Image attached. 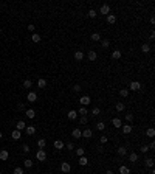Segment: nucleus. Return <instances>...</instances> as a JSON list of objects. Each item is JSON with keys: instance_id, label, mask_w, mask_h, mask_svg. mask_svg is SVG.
<instances>
[{"instance_id": "obj_12", "label": "nucleus", "mask_w": 155, "mask_h": 174, "mask_svg": "<svg viewBox=\"0 0 155 174\" xmlns=\"http://www.w3.org/2000/svg\"><path fill=\"white\" fill-rule=\"evenodd\" d=\"M25 127H26V123L23 121V120H20V121H17V124H16V129L17 131H25Z\"/></svg>"}, {"instance_id": "obj_58", "label": "nucleus", "mask_w": 155, "mask_h": 174, "mask_svg": "<svg viewBox=\"0 0 155 174\" xmlns=\"http://www.w3.org/2000/svg\"><path fill=\"white\" fill-rule=\"evenodd\" d=\"M0 174H2V172H0Z\"/></svg>"}, {"instance_id": "obj_19", "label": "nucleus", "mask_w": 155, "mask_h": 174, "mask_svg": "<svg viewBox=\"0 0 155 174\" xmlns=\"http://www.w3.org/2000/svg\"><path fill=\"white\" fill-rule=\"evenodd\" d=\"M120 174H130V169H129V166H126V165H121L120 166Z\"/></svg>"}, {"instance_id": "obj_51", "label": "nucleus", "mask_w": 155, "mask_h": 174, "mask_svg": "<svg viewBox=\"0 0 155 174\" xmlns=\"http://www.w3.org/2000/svg\"><path fill=\"white\" fill-rule=\"evenodd\" d=\"M20 109V111H25V103H19V106H17Z\"/></svg>"}, {"instance_id": "obj_55", "label": "nucleus", "mask_w": 155, "mask_h": 174, "mask_svg": "<svg viewBox=\"0 0 155 174\" xmlns=\"http://www.w3.org/2000/svg\"><path fill=\"white\" fill-rule=\"evenodd\" d=\"M106 174H115V172H113V171H112V169H109V171H107V172H106Z\"/></svg>"}, {"instance_id": "obj_47", "label": "nucleus", "mask_w": 155, "mask_h": 174, "mask_svg": "<svg viewBox=\"0 0 155 174\" xmlns=\"http://www.w3.org/2000/svg\"><path fill=\"white\" fill-rule=\"evenodd\" d=\"M22 151H23L25 154H28V152H30V146H28V145H23V146H22Z\"/></svg>"}, {"instance_id": "obj_25", "label": "nucleus", "mask_w": 155, "mask_h": 174, "mask_svg": "<svg viewBox=\"0 0 155 174\" xmlns=\"http://www.w3.org/2000/svg\"><path fill=\"white\" fill-rule=\"evenodd\" d=\"M40 39H42V38H40V36H39L37 33H33V34H31V41H33L34 44H37V42H40Z\"/></svg>"}, {"instance_id": "obj_56", "label": "nucleus", "mask_w": 155, "mask_h": 174, "mask_svg": "<svg viewBox=\"0 0 155 174\" xmlns=\"http://www.w3.org/2000/svg\"><path fill=\"white\" fill-rule=\"evenodd\" d=\"M2 137H3V134H2V131H0V138H2Z\"/></svg>"}, {"instance_id": "obj_3", "label": "nucleus", "mask_w": 155, "mask_h": 174, "mask_svg": "<svg viewBox=\"0 0 155 174\" xmlns=\"http://www.w3.org/2000/svg\"><path fill=\"white\" fill-rule=\"evenodd\" d=\"M79 103H81V106L85 107V106H88L90 103H92V98H90L88 95H82V96L79 98Z\"/></svg>"}, {"instance_id": "obj_49", "label": "nucleus", "mask_w": 155, "mask_h": 174, "mask_svg": "<svg viewBox=\"0 0 155 174\" xmlns=\"http://www.w3.org/2000/svg\"><path fill=\"white\" fill-rule=\"evenodd\" d=\"M65 146H67V149H70V151H73V149H75V145H73L71 142H70V143H67Z\"/></svg>"}, {"instance_id": "obj_52", "label": "nucleus", "mask_w": 155, "mask_h": 174, "mask_svg": "<svg viewBox=\"0 0 155 174\" xmlns=\"http://www.w3.org/2000/svg\"><path fill=\"white\" fill-rule=\"evenodd\" d=\"M155 148V142H150V145H149V149H153Z\"/></svg>"}, {"instance_id": "obj_13", "label": "nucleus", "mask_w": 155, "mask_h": 174, "mask_svg": "<svg viewBox=\"0 0 155 174\" xmlns=\"http://www.w3.org/2000/svg\"><path fill=\"white\" fill-rule=\"evenodd\" d=\"M53 146H54V149H64L65 148V143H64L62 140H56Z\"/></svg>"}, {"instance_id": "obj_8", "label": "nucleus", "mask_w": 155, "mask_h": 174, "mask_svg": "<svg viewBox=\"0 0 155 174\" xmlns=\"http://www.w3.org/2000/svg\"><path fill=\"white\" fill-rule=\"evenodd\" d=\"M87 58H88V61L95 62V61H96V58H98V53H96L95 50H90V51H88V54H87Z\"/></svg>"}, {"instance_id": "obj_38", "label": "nucleus", "mask_w": 155, "mask_h": 174, "mask_svg": "<svg viewBox=\"0 0 155 174\" xmlns=\"http://www.w3.org/2000/svg\"><path fill=\"white\" fill-rule=\"evenodd\" d=\"M31 86H33V81H31V79H25V81H23V87H25V89H30Z\"/></svg>"}, {"instance_id": "obj_20", "label": "nucleus", "mask_w": 155, "mask_h": 174, "mask_svg": "<svg viewBox=\"0 0 155 174\" xmlns=\"http://www.w3.org/2000/svg\"><path fill=\"white\" fill-rule=\"evenodd\" d=\"M78 163L81 165V166H87V165H88V160H87V157H85V155H82V157H79Z\"/></svg>"}, {"instance_id": "obj_50", "label": "nucleus", "mask_w": 155, "mask_h": 174, "mask_svg": "<svg viewBox=\"0 0 155 174\" xmlns=\"http://www.w3.org/2000/svg\"><path fill=\"white\" fill-rule=\"evenodd\" d=\"M81 89H82V87H81L79 84H75V86H73V90H75V92H81Z\"/></svg>"}, {"instance_id": "obj_23", "label": "nucleus", "mask_w": 155, "mask_h": 174, "mask_svg": "<svg viewBox=\"0 0 155 174\" xmlns=\"http://www.w3.org/2000/svg\"><path fill=\"white\" fill-rule=\"evenodd\" d=\"M116 152H118V155H121V157H124V155H127V149L124 148V146H120V148L116 149Z\"/></svg>"}, {"instance_id": "obj_30", "label": "nucleus", "mask_w": 155, "mask_h": 174, "mask_svg": "<svg viewBox=\"0 0 155 174\" xmlns=\"http://www.w3.org/2000/svg\"><path fill=\"white\" fill-rule=\"evenodd\" d=\"M141 51H143V53H149V51H150V45H149V44H143V45H141Z\"/></svg>"}, {"instance_id": "obj_53", "label": "nucleus", "mask_w": 155, "mask_h": 174, "mask_svg": "<svg viewBox=\"0 0 155 174\" xmlns=\"http://www.w3.org/2000/svg\"><path fill=\"white\" fill-rule=\"evenodd\" d=\"M28 30H30V31H33V33H34V25H28Z\"/></svg>"}, {"instance_id": "obj_15", "label": "nucleus", "mask_w": 155, "mask_h": 174, "mask_svg": "<svg viewBox=\"0 0 155 174\" xmlns=\"http://www.w3.org/2000/svg\"><path fill=\"white\" fill-rule=\"evenodd\" d=\"M20 137H22V132H20V131H17V129H14V131L11 132V138H13V140H19V138H20Z\"/></svg>"}, {"instance_id": "obj_29", "label": "nucleus", "mask_w": 155, "mask_h": 174, "mask_svg": "<svg viewBox=\"0 0 155 174\" xmlns=\"http://www.w3.org/2000/svg\"><path fill=\"white\" fill-rule=\"evenodd\" d=\"M37 87H39V89H45V87H47V81L40 78V79L37 81Z\"/></svg>"}, {"instance_id": "obj_1", "label": "nucleus", "mask_w": 155, "mask_h": 174, "mask_svg": "<svg viewBox=\"0 0 155 174\" xmlns=\"http://www.w3.org/2000/svg\"><path fill=\"white\" fill-rule=\"evenodd\" d=\"M36 159H37L39 162H45V160H47V152H45V149H39L37 152H36Z\"/></svg>"}, {"instance_id": "obj_48", "label": "nucleus", "mask_w": 155, "mask_h": 174, "mask_svg": "<svg viewBox=\"0 0 155 174\" xmlns=\"http://www.w3.org/2000/svg\"><path fill=\"white\" fill-rule=\"evenodd\" d=\"M14 174H23V169H22L20 166H17V168L14 169Z\"/></svg>"}, {"instance_id": "obj_43", "label": "nucleus", "mask_w": 155, "mask_h": 174, "mask_svg": "<svg viewBox=\"0 0 155 174\" xmlns=\"http://www.w3.org/2000/svg\"><path fill=\"white\" fill-rule=\"evenodd\" d=\"M76 154L79 155V157H82V155H85V149H84V148H78V149H76Z\"/></svg>"}, {"instance_id": "obj_14", "label": "nucleus", "mask_w": 155, "mask_h": 174, "mask_svg": "<svg viewBox=\"0 0 155 174\" xmlns=\"http://www.w3.org/2000/svg\"><path fill=\"white\" fill-rule=\"evenodd\" d=\"M112 124H113V127H116V129H120V127L123 126V123H121V120H120V118H112Z\"/></svg>"}, {"instance_id": "obj_10", "label": "nucleus", "mask_w": 155, "mask_h": 174, "mask_svg": "<svg viewBox=\"0 0 155 174\" xmlns=\"http://www.w3.org/2000/svg\"><path fill=\"white\" fill-rule=\"evenodd\" d=\"M67 117H68V120H71V121H75L76 120V118H78V111H73V109H71V111L67 114Z\"/></svg>"}, {"instance_id": "obj_57", "label": "nucleus", "mask_w": 155, "mask_h": 174, "mask_svg": "<svg viewBox=\"0 0 155 174\" xmlns=\"http://www.w3.org/2000/svg\"><path fill=\"white\" fill-rule=\"evenodd\" d=\"M0 33H2V26H0Z\"/></svg>"}, {"instance_id": "obj_46", "label": "nucleus", "mask_w": 155, "mask_h": 174, "mask_svg": "<svg viewBox=\"0 0 155 174\" xmlns=\"http://www.w3.org/2000/svg\"><path fill=\"white\" fill-rule=\"evenodd\" d=\"M99 142H101L102 145H104V143H107V142H109V138H107V135H101V137H99Z\"/></svg>"}, {"instance_id": "obj_35", "label": "nucleus", "mask_w": 155, "mask_h": 174, "mask_svg": "<svg viewBox=\"0 0 155 174\" xmlns=\"http://www.w3.org/2000/svg\"><path fill=\"white\" fill-rule=\"evenodd\" d=\"M112 58H113V59H121V51H120V50H115V51L112 53Z\"/></svg>"}, {"instance_id": "obj_40", "label": "nucleus", "mask_w": 155, "mask_h": 174, "mask_svg": "<svg viewBox=\"0 0 155 174\" xmlns=\"http://www.w3.org/2000/svg\"><path fill=\"white\" fill-rule=\"evenodd\" d=\"M96 129H98V131H104V129H106V124H104L102 121L96 123Z\"/></svg>"}, {"instance_id": "obj_34", "label": "nucleus", "mask_w": 155, "mask_h": 174, "mask_svg": "<svg viewBox=\"0 0 155 174\" xmlns=\"http://www.w3.org/2000/svg\"><path fill=\"white\" fill-rule=\"evenodd\" d=\"M146 135L150 137V138H152V137H155V129H153V127H149V129L146 131Z\"/></svg>"}, {"instance_id": "obj_42", "label": "nucleus", "mask_w": 155, "mask_h": 174, "mask_svg": "<svg viewBox=\"0 0 155 174\" xmlns=\"http://www.w3.org/2000/svg\"><path fill=\"white\" fill-rule=\"evenodd\" d=\"M146 166H149V168H153V159L149 157L147 160H146Z\"/></svg>"}, {"instance_id": "obj_37", "label": "nucleus", "mask_w": 155, "mask_h": 174, "mask_svg": "<svg viewBox=\"0 0 155 174\" xmlns=\"http://www.w3.org/2000/svg\"><path fill=\"white\" fill-rule=\"evenodd\" d=\"M37 146H39V149H43L45 146H47V142H45L43 138H40V140L37 142Z\"/></svg>"}, {"instance_id": "obj_28", "label": "nucleus", "mask_w": 155, "mask_h": 174, "mask_svg": "<svg viewBox=\"0 0 155 174\" xmlns=\"http://www.w3.org/2000/svg\"><path fill=\"white\" fill-rule=\"evenodd\" d=\"M90 114H92L93 117H98L99 114H101V109H99V107H96V106H95V107L92 109V111H90Z\"/></svg>"}, {"instance_id": "obj_54", "label": "nucleus", "mask_w": 155, "mask_h": 174, "mask_svg": "<svg viewBox=\"0 0 155 174\" xmlns=\"http://www.w3.org/2000/svg\"><path fill=\"white\" fill-rule=\"evenodd\" d=\"M149 39H150V41H153V39H155V33H153V31L150 33V38H149Z\"/></svg>"}, {"instance_id": "obj_22", "label": "nucleus", "mask_w": 155, "mask_h": 174, "mask_svg": "<svg viewBox=\"0 0 155 174\" xmlns=\"http://www.w3.org/2000/svg\"><path fill=\"white\" fill-rule=\"evenodd\" d=\"M26 99H28L30 103H34L36 99H37V95H36L34 92H30V93H28V96H26Z\"/></svg>"}, {"instance_id": "obj_16", "label": "nucleus", "mask_w": 155, "mask_h": 174, "mask_svg": "<svg viewBox=\"0 0 155 174\" xmlns=\"http://www.w3.org/2000/svg\"><path fill=\"white\" fill-rule=\"evenodd\" d=\"M82 137H84V138H92V137H93V131L92 129H84L82 131Z\"/></svg>"}, {"instance_id": "obj_26", "label": "nucleus", "mask_w": 155, "mask_h": 174, "mask_svg": "<svg viewBox=\"0 0 155 174\" xmlns=\"http://www.w3.org/2000/svg\"><path fill=\"white\" fill-rule=\"evenodd\" d=\"M90 39H92L93 42H98V41H101V34H99V33H93L92 36H90Z\"/></svg>"}, {"instance_id": "obj_27", "label": "nucleus", "mask_w": 155, "mask_h": 174, "mask_svg": "<svg viewBox=\"0 0 155 174\" xmlns=\"http://www.w3.org/2000/svg\"><path fill=\"white\" fill-rule=\"evenodd\" d=\"M88 114V111H87V107H84V106H81L79 107V111H78V115H81V117H82V115H87Z\"/></svg>"}, {"instance_id": "obj_39", "label": "nucleus", "mask_w": 155, "mask_h": 174, "mask_svg": "<svg viewBox=\"0 0 155 174\" xmlns=\"http://www.w3.org/2000/svg\"><path fill=\"white\" fill-rule=\"evenodd\" d=\"M87 121H88V117L87 115H82L79 118V124H87Z\"/></svg>"}, {"instance_id": "obj_32", "label": "nucleus", "mask_w": 155, "mask_h": 174, "mask_svg": "<svg viewBox=\"0 0 155 174\" xmlns=\"http://www.w3.org/2000/svg\"><path fill=\"white\" fill-rule=\"evenodd\" d=\"M120 96L127 98V96H129V90H127V89H120Z\"/></svg>"}, {"instance_id": "obj_45", "label": "nucleus", "mask_w": 155, "mask_h": 174, "mask_svg": "<svg viewBox=\"0 0 155 174\" xmlns=\"http://www.w3.org/2000/svg\"><path fill=\"white\" fill-rule=\"evenodd\" d=\"M147 151H149V146H147V145H143L141 148H140V152H143V154H146Z\"/></svg>"}, {"instance_id": "obj_44", "label": "nucleus", "mask_w": 155, "mask_h": 174, "mask_svg": "<svg viewBox=\"0 0 155 174\" xmlns=\"http://www.w3.org/2000/svg\"><path fill=\"white\" fill-rule=\"evenodd\" d=\"M87 14H88V17H92V19H95L98 13H96L95 10H88V13H87Z\"/></svg>"}, {"instance_id": "obj_2", "label": "nucleus", "mask_w": 155, "mask_h": 174, "mask_svg": "<svg viewBox=\"0 0 155 174\" xmlns=\"http://www.w3.org/2000/svg\"><path fill=\"white\" fill-rule=\"evenodd\" d=\"M140 89H141V84H140V82H138V81H132L130 84H129V89H127V90H132V92H138Z\"/></svg>"}, {"instance_id": "obj_24", "label": "nucleus", "mask_w": 155, "mask_h": 174, "mask_svg": "<svg viewBox=\"0 0 155 174\" xmlns=\"http://www.w3.org/2000/svg\"><path fill=\"white\" fill-rule=\"evenodd\" d=\"M25 115L28 117V118H34V117H36L34 109H26V111H25Z\"/></svg>"}, {"instance_id": "obj_21", "label": "nucleus", "mask_w": 155, "mask_h": 174, "mask_svg": "<svg viewBox=\"0 0 155 174\" xmlns=\"http://www.w3.org/2000/svg\"><path fill=\"white\" fill-rule=\"evenodd\" d=\"M129 162H132V163L138 162V154H136V152H130L129 154Z\"/></svg>"}, {"instance_id": "obj_6", "label": "nucleus", "mask_w": 155, "mask_h": 174, "mask_svg": "<svg viewBox=\"0 0 155 174\" xmlns=\"http://www.w3.org/2000/svg\"><path fill=\"white\" fill-rule=\"evenodd\" d=\"M106 22H107L109 25H113V23L116 22V16L110 13V14H109V16H106Z\"/></svg>"}, {"instance_id": "obj_17", "label": "nucleus", "mask_w": 155, "mask_h": 174, "mask_svg": "<svg viewBox=\"0 0 155 174\" xmlns=\"http://www.w3.org/2000/svg\"><path fill=\"white\" fill-rule=\"evenodd\" d=\"M25 132H26V135H33L34 132H36V127L34 126H28V124H26V127H25Z\"/></svg>"}, {"instance_id": "obj_18", "label": "nucleus", "mask_w": 155, "mask_h": 174, "mask_svg": "<svg viewBox=\"0 0 155 174\" xmlns=\"http://www.w3.org/2000/svg\"><path fill=\"white\" fill-rule=\"evenodd\" d=\"M115 109H116V112H124V111H126V104L120 101V103H116Z\"/></svg>"}, {"instance_id": "obj_5", "label": "nucleus", "mask_w": 155, "mask_h": 174, "mask_svg": "<svg viewBox=\"0 0 155 174\" xmlns=\"http://www.w3.org/2000/svg\"><path fill=\"white\" fill-rule=\"evenodd\" d=\"M99 14H102V16H109V14H110V6H109L107 3L101 5V8H99Z\"/></svg>"}, {"instance_id": "obj_9", "label": "nucleus", "mask_w": 155, "mask_h": 174, "mask_svg": "<svg viewBox=\"0 0 155 174\" xmlns=\"http://www.w3.org/2000/svg\"><path fill=\"white\" fill-rule=\"evenodd\" d=\"M71 137H75V138H82V131L78 129V127H76V129H73L71 131Z\"/></svg>"}, {"instance_id": "obj_11", "label": "nucleus", "mask_w": 155, "mask_h": 174, "mask_svg": "<svg viewBox=\"0 0 155 174\" xmlns=\"http://www.w3.org/2000/svg\"><path fill=\"white\" fill-rule=\"evenodd\" d=\"M121 131H123V134H130L132 132V124H123L121 126Z\"/></svg>"}, {"instance_id": "obj_41", "label": "nucleus", "mask_w": 155, "mask_h": 174, "mask_svg": "<svg viewBox=\"0 0 155 174\" xmlns=\"http://www.w3.org/2000/svg\"><path fill=\"white\" fill-rule=\"evenodd\" d=\"M126 121H127V123H132V121H133V114H130V112L126 114Z\"/></svg>"}, {"instance_id": "obj_33", "label": "nucleus", "mask_w": 155, "mask_h": 174, "mask_svg": "<svg viewBox=\"0 0 155 174\" xmlns=\"http://www.w3.org/2000/svg\"><path fill=\"white\" fill-rule=\"evenodd\" d=\"M109 45H110V41L109 39H101V47L102 48H109Z\"/></svg>"}, {"instance_id": "obj_36", "label": "nucleus", "mask_w": 155, "mask_h": 174, "mask_svg": "<svg viewBox=\"0 0 155 174\" xmlns=\"http://www.w3.org/2000/svg\"><path fill=\"white\" fill-rule=\"evenodd\" d=\"M23 165H25V168H31V166H33V160H31V159H25V160H23Z\"/></svg>"}, {"instance_id": "obj_31", "label": "nucleus", "mask_w": 155, "mask_h": 174, "mask_svg": "<svg viewBox=\"0 0 155 174\" xmlns=\"http://www.w3.org/2000/svg\"><path fill=\"white\" fill-rule=\"evenodd\" d=\"M75 59H76V61H82V59H84V53H82V51H76V53H75Z\"/></svg>"}, {"instance_id": "obj_4", "label": "nucleus", "mask_w": 155, "mask_h": 174, "mask_svg": "<svg viewBox=\"0 0 155 174\" xmlns=\"http://www.w3.org/2000/svg\"><path fill=\"white\" fill-rule=\"evenodd\" d=\"M61 171H62L64 174H68V172L71 171V165H70L68 162H62V163H61Z\"/></svg>"}, {"instance_id": "obj_7", "label": "nucleus", "mask_w": 155, "mask_h": 174, "mask_svg": "<svg viewBox=\"0 0 155 174\" xmlns=\"http://www.w3.org/2000/svg\"><path fill=\"white\" fill-rule=\"evenodd\" d=\"M8 159H10V152H8V149H2V151H0V160L6 162Z\"/></svg>"}]
</instances>
